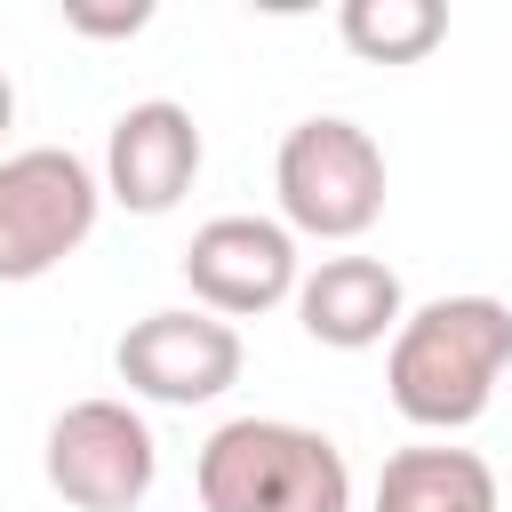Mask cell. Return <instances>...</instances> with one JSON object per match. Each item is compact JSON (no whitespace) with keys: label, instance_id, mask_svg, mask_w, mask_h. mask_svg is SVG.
<instances>
[{"label":"cell","instance_id":"6da1fadb","mask_svg":"<svg viewBox=\"0 0 512 512\" xmlns=\"http://www.w3.org/2000/svg\"><path fill=\"white\" fill-rule=\"evenodd\" d=\"M504 368H512V304L504 296H432L384 344V392L416 432L480 424Z\"/></svg>","mask_w":512,"mask_h":512},{"label":"cell","instance_id":"7a4b0ae2","mask_svg":"<svg viewBox=\"0 0 512 512\" xmlns=\"http://www.w3.org/2000/svg\"><path fill=\"white\" fill-rule=\"evenodd\" d=\"M200 512H352V464L288 416H232L192 456Z\"/></svg>","mask_w":512,"mask_h":512},{"label":"cell","instance_id":"3957f363","mask_svg":"<svg viewBox=\"0 0 512 512\" xmlns=\"http://www.w3.org/2000/svg\"><path fill=\"white\" fill-rule=\"evenodd\" d=\"M272 192H280V224L304 240H360L384 216V152L360 120L344 112H312L280 136L272 152Z\"/></svg>","mask_w":512,"mask_h":512},{"label":"cell","instance_id":"277c9868","mask_svg":"<svg viewBox=\"0 0 512 512\" xmlns=\"http://www.w3.org/2000/svg\"><path fill=\"white\" fill-rule=\"evenodd\" d=\"M104 216V176L64 144L0 152V288L48 280L72 248H88Z\"/></svg>","mask_w":512,"mask_h":512},{"label":"cell","instance_id":"5b68a950","mask_svg":"<svg viewBox=\"0 0 512 512\" xmlns=\"http://www.w3.org/2000/svg\"><path fill=\"white\" fill-rule=\"evenodd\" d=\"M40 472L72 512H136L160 480V440L128 400H72L40 440Z\"/></svg>","mask_w":512,"mask_h":512},{"label":"cell","instance_id":"8992f818","mask_svg":"<svg viewBox=\"0 0 512 512\" xmlns=\"http://www.w3.org/2000/svg\"><path fill=\"white\" fill-rule=\"evenodd\" d=\"M112 368L136 400L152 408H208L240 384L248 352H240V328L200 312V304H168V312H144L120 328L112 344Z\"/></svg>","mask_w":512,"mask_h":512},{"label":"cell","instance_id":"52a82bcc","mask_svg":"<svg viewBox=\"0 0 512 512\" xmlns=\"http://www.w3.org/2000/svg\"><path fill=\"white\" fill-rule=\"evenodd\" d=\"M296 280H304V256L280 216H208L184 248V288L216 320H256L288 304Z\"/></svg>","mask_w":512,"mask_h":512},{"label":"cell","instance_id":"ba28073f","mask_svg":"<svg viewBox=\"0 0 512 512\" xmlns=\"http://www.w3.org/2000/svg\"><path fill=\"white\" fill-rule=\"evenodd\" d=\"M200 176V120L176 96H144L104 136V200L128 216H168Z\"/></svg>","mask_w":512,"mask_h":512},{"label":"cell","instance_id":"9c48e42d","mask_svg":"<svg viewBox=\"0 0 512 512\" xmlns=\"http://www.w3.org/2000/svg\"><path fill=\"white\" fill-rule=\"evenodd\" d=\"M296 320L312 344L328 352H368V344H392V328L408 320V296H400V272L384 256H320L304 280H296Z\"/></svg>","mask_w":512,"mask_h":512},{"label":"cell","instance_id":"30bf717a","mask_svg":"<svg viewBox=\"0 0 512 512\" xmlns=\"http://www.w3.org/2000/svg\"><path fill=\"white\" fill-rule=\"evenodd\" d=\"M368 512H496V472L480 448H448V440L392 448Z\"/></svg>","mask_w":512,"mask_h":512},{"label":"cell","instance_id":"8fae6325","mask_svg":"<svg viewBox=\"0 0 512 512\" xmlns=\"http://www.w3.org/2000/svg\"><path fill=\"white\" fill-rule=\"evenodd\" d=\"M336 32L360 64H424L448 40V8L440 0H344Z\"/></svg>","mask_w":512,"mask_h":512},{"label":"cell","instance_id":"7c38bea8","mask_svg":"<svg viewBox=\"0 0 512 512\" xmlns=\"http://www.w3.org/2000/svg\"><path fill=\"white\" fill-rule=\"evenodd\" d=\"M152 24V0H64V32L80 40H136Z\"/></svg>","mask_w":512,"mask_h":512},{"label":"cell","instance_id":"4fadbf2b","mask_svg":"<svg viewBox=\"0 0 512 512\" xmlns=\"http://www.w3.org/2000/svg\"><path fill=\"white\" fill-rule=\"evenodd\" d=\"M16 128V88H8V72H0V136Z\"/></svg>","mask_w":512,"mask_h":512}]
</instances>
